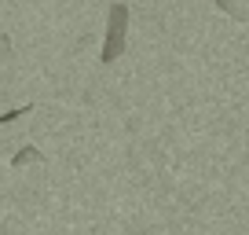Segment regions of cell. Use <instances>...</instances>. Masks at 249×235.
<instances>
[{
	"label": "cell",
	"instance_id": "cell-2",
	"mask_svg": "<svg viewBox=\"0 0 249 235\" xmlns=\"http://www.w3.org/2000/svg\"><path fill=\"white\" fill-rule=\"evenodd\" d=\"M37 158H40V151H37V147H30V151H18V155H15V165H26V162H37Z\"/></svg>",
	"mask_w": 249,
	"mask_h": 235
},
{
	"label": "cell",
	"instance_id": "cell-4",
	"mask_svg": "<svg viewBox=\"0 0 249 235\" xmlns=\"http://www.w3.org/2000/svg\"><path fill=\"white\" fill-rule=\"evenodd\" d=\"M216 8H224V11H231V15H234V0H216Z\"/></svg>",
	"mask_w": 249,
	"mask_h": 235
},
{
	"label": "cell",
	"instance_id": "cell-1",
	"mask_svg": "<svg viewBox=\"0 0 249 235\" xmlns=\"http://www.w3.org/2000/svg\"><path fill=\"white\" fill-rule=\"evenodd\" d=\"M124 33H128V4L114 0L107 15V40H103V63H117L124 52Z\"/></svg>",
	"mask_w": 249,
	"mask_h": 235
},
{
	"label": "cell",
	"instance_id": "cell-3",
	"mask_svg": "<svg viewBox=\"0 0 249 235\" xmlns=\"http://www.w3.org/2000/svg\"><path fill=\"white\" fill-rule=\"evenodd\" d=\"M22 114H30V103H26V107H15V110H8V114L0 118V121H15V118H22Z\"/></svg>",
	"mask_w": 249,
	"mask_h": 235
}]
</instances>
